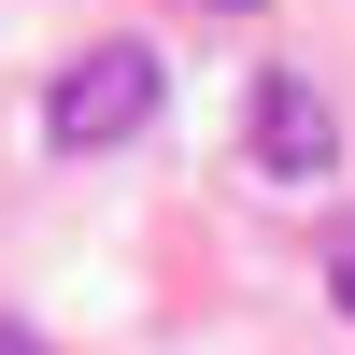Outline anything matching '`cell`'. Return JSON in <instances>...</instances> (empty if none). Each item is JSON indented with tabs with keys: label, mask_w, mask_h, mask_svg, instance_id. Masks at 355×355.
I'll list each match as a JSON object with an SVG mask.
<instances>
[{
	"label": "cell",
	"mask_w": 355,
	"mask_h": 355,
	"mask_svg": "<svg viewBox=\"0 0 355 355\" xmlns=\"http://www.w3.org/2000/svg\"><path fill=\"white\" fill-rule=\"evenodd\" d=\"M157 100H171L157 43H85L71 71L43 85V142H57V157H114V142L157 128Z\"/></svg>",
	"instance_id": "6da1fadb"
},
{
	"label": "cell",
	"mask_w": 355,
	"mask_h": 355,
	"mask_svg": "<svg viewBox=\"0 0 355 355\" xmlns=\"http://www.w3.org/2000/svg\"><path fill=\"white\" fill-rule=\"evenodd\" d=\"M242 142H256L270 185H341V114H327L313 71H256L242 85Z\"/></svg>",
	"instance_id": "7a4b0ae2"
},
{
	"label": "cell",
	"mask_w": 355,
	"mask_h": 355,
	"mask_svg": "<svg viewBox=\"0 0 355 355\" xmlns=\"http://www.w3.org/2000/svg\"><path fill=\"white\" fill-rule=\"evenodd\" d=\"M327 284H341V313H355V242H341V256H327Z\"/></svg>",
	"instance_id": "3957f363"
}]
</instances>
